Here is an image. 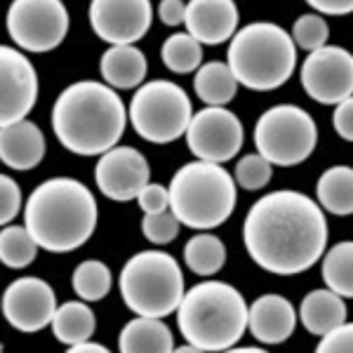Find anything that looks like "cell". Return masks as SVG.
Here are the masks:
<instances>
[{"label": "cell", "mask_w": 353, "mask_h": 353, "mask_svg": "<svg viewBox=\"0 0 353 353\" xmlns=\"http://www.w3.org/2000/svg\"><path fill=\"white\" fill-rule=\"evenodd\" d=\"M99 71L104 83L113 90H134L144 85L149 61L137 45H111L101 54Z\"/></svg>", "instance_id": "ffe728a7"}, {"label": "cell", "mask_w": 353, "mask_h": 353, "mask_svg": "<svg viewBox=\"0 0 353 353\" xmlns=\"http://www.w3.org/2000/svg\"><path fill=\"white\" fill-rule=\"evenodd\" d=\"M149 179V161L134 146H113L111 151L101 153L94 168L97 189L116 203L137 201Z\"/></svg>", "instance_id": "5bb4252c"}, {"label": "cell", "mask_w": 353, "mask_h": 353, "mask_svg": "<svg viewBox=\"0 0 353 353\" xmlns=\"http://www.w3.org/2000/svg\"><path fill=\"white\" fill-rule=\"evenodd\" d=\"M257 153L278 168H294L309 161L318 146V125L311 113L294 104L271 106L259 116L252 132Z\"/></svg>", "instance_id": "9c48e42d"}, {"label": "cell", "mask_w": 353, "mask_h": 353, "mask_svg": "<svg viewBox=\"0 0 353 353\" xmlns=\"http://www.w3.org/2000/svg\"><path fill=\"white\" fill-rule=\"evenodd\" d=\"M5 21L17 48L33 54L52 52L59 48L71 24L61 0H14Z\"/></svg>", "instance_id": "30bf717a"}, {"label": "cell", "mask_w": 353, "mask_h": 353, "mask_svg": "<svg viewBox=\"0 0 353 353\" xmlns=\"http://www.w3.org/2000/svg\"><path fill=\"white\" fill-rule=\"evenodd\" d=\"M97 330V318L90 304L83 301H66L57 309L52 318V332L54 337L66 346L81 344V341L92 339Z\"/></svg>", "instance_id": "d4e9b609"}, {"label": "cell", "mask_w": 353, "mask_h": 353, "mask_svg": "<svg viewBox=\"0 0 353 353\" xmlns=\"http://www.w3.org/2000/svg\"><path fill=\"white\" fill-rule=\"evenodd\" d=\"M181 221L176 219V214L172 210H165V212H153L144 214L141 219V233L144 238L153 245H168L179 236Z\"/></svg>", "instance_id": "d6a6232c"}, {"label": "cell", "mask_w": 353, "mask_h": 353, "mask_svg": "<svg viewBox=\"0 0 353 353\" xmlns=\"http://www.w3.org/2000/svg\"><path fill=\"white\" fill-rule=\"evenodd\" d=\"M301 88L313 101L337 106L353 94V54L339 45L313 50L301 64Z\"/></svg>", "instance_id": "7c38bea8"}, {"label": "cell", "mask_w": 353, "mask_h": 353, "mask_svg": "<svg viewBox=\"0 0 353 353\" xmlns=\"http://www.w3.org/2000/svg\"><path fill=\"white\" fill-rule=\"evenodd\" d=\"M238 8L233 0H189L186 3V31L203 45H221L238 31Z\"/></svg>", "instance_id": "e0dca14e"}, {"label": "cell", "mask_w": 353, "mask_h": 353, "mask_svg": "<svg viewBox=\"0 0 353 353\" xmlns=\"http://www.w3.org/2000/svg\"><path fill=\"white\" fill-rule=\"evenodd\" d=\"M245 141V128L241 118L224 106H205L193 113L186 130V144L198 161L229 163L238 156Z\"/></svg>", "instance_id": "8fae6325"}, {"label": "cell", "mask_w": 353, "mask_h": 353, "mask_svg": "<svg viewBox=\"0 0 353 353\" xmlns=\"http://www.w3.org/2000/svg\"><path fill=\"white\" fill-rule=\"evenodd\" d=\"M323 281L344 299H353V241H341L323 254Z\"/></svg>", "instance_id": "4316f807"}, {"label": "cell", "mask_w": 353, "mask_h": 353, "mask_svg": "<svg viewBox=\"0 0 353 353\" xmlns=\"http://www.w3.org/2000/svg\"><path fill=\"white\" fill-rule=\"evenodd\" d=\"M130 113L106 83L78 81L61 90L52 106V132L76 156H101L118 146Z\"/></svg>", "instance_id": "7a4b0ae2"}, {"label": "cell", "mask_w": 353, "mask_h": 353, "mask_svg": "<svg viewBox=\"0 0 353 353\" xmlns=\"http://www.w3.org/2000/svg\"><path fill=\"white\" fill-rule=\"evenodd\" d=\"M292 41L297 48L306 50V52H313V50H321L327 45L330 38V26L327 21L323 19L321 12H309L301 14L292 26Z\"/></svg>", "instance_id": "4dcf8cb0"}, {"label": "cell", "mask_w": 353, "mask_h": 353, "mask_svg": "<svg viewBox=\"0 0 353 353\" xmlns=\"http://www.w3.org/2000/svg\"><path fill=\"white\" fill-rule=\"evenodd\" d=\"M294 327H297V311L292 301L281 294H261L250 306L248 330L259 344H283L292 337Z\"/></svg>", "instance_id": "ac0fdd59"}, {"label": "cell", "mask_w": 353, "mask_h": 353, "mask_svg": "<svg viewBox=\"0 0 353 353\" xmlns=\"http://www.w3.org/2000/svg\"><path fill=\"white\" fill-rule=\"evenodd\" d=\"M90 26L109 45H134L149 33L151 0H90Z\"/></svg>", "instance_id": "4fadbf2b"}, {"label": "cell", "mask_w": 353, "mask_h": 353, "mask_svg": "<svg viewBox=\"0 0 353 353\" xmlns=\"http://www.w3.org/2000/svg\"><path fill=\"white\" fill-rule=\"evenodd\" d=\"M73 292L85 301H101L111 292L113 276L111 269L99 259H88L76 266L71 276Z\"/></svg>", "instance_id": "f1b7e54d"}, {"label": "cell", "mask_w": 353, "mask_h": 353, "mask_svg": "<svg viewBox=\"0 0 353 353\" xmlns=\"http://www.w3.org/2000/svg\"><path fill=\"white\" fill-rule=\"evenodd\" d=\"M332 125H334V132H337L341 139L353 141V94L346 97L344 101H339V104L334 106Z\"/></svg>", "instance_id": "8d00e7d4"}, {"label": "cell", "mask_w": 353, "mask_h": 353, "mask_svg": "<svg viewBox=\"0 0 353 353\" xmlns=\"http://www.w3.org/2000/svg\"><path fill=\"white\" fill-rule=\"evenodd\" d=\"M68 351L71 353H106L109 349H106L104 344H97V341H81V344H73V346H68Z\"/></svg>", "instance_id": "ab89813d"}, {"label": "cell", "mask_w": 353, "mask_h": 353, "mask_svg": "<svg viewBox=\"0 0 353 353\" xmlns=\"http://www.w3.org/2000/svg\"><path fill=\"white\" fill-rule=\"evenodd\" d=\"M271 176H273V165L261 153H248V156H243L236 165V172H233L236 184L245 191L264 189L271 181Z\"/></svg>", "instance_id": "1f68e13d"}, {"label": "cell", "mask_w": 353, "mask_h": 353, "mask_svg": "<svg viewBox=\"0 0 353 353\" xmlns=\"http://www.w3.org/2000/svg\"><path fill=\"white\" fill-rule=\"evenodd\" d=\"M118 349L123 353H168L174 351L172 330L163 318L137 316L118 334Z\"/></svg>", "instance_id": "7402d4cb"}, {"label": "cell", "mask_w": 353, "mask_h": 353, "mask_svg": "<svg viewBox=\"0 0 353 353\" xmlns=\"http://www.w3.org/2000/svg\"><path fill=\"white\" fill-rule=\"evenodd\" d=\"M57 294L43 278L24 276L10 283L3 294V313L19 332H41L52 325L57 313Z\"/></svg>", "instance_id": "2e32d148"}, {"label": "cell", "mask_w": 353, "mask_h": 353, "mask_svg": "<svg viewBox=\"0 0 353 353\" xmlns=\"http://www.w3.org/2000/svg\"><path fill=\"white\" fill-rule=\"evenodd\" d=\"M306 3L316 12L330 17H344L353 12V0H306Z\"/></svg>", "instance_id": "f35d334b"}, {"label": "cell", "mask_w": 353, "mask_h": 353, "mask_svg": "<svg viewBox=\"0 0 353 353\" xmlns=\"http://www.w3.org/2000/svg\"><path fill=\"white\" fill-rule=\"evenodd\" d=\"M121 297L137 316L168 318L184 299V273L172 254L144 250L125 261L118 278Z\"/></svg>", "instance_id": "52a82bcc"}, {"label": "cell", "mask_w": 353, "mask_h": 353, "mask_svg": "<svg viewBox=\"0 0 353 353\" xmlns=\"http://www.w3.org/2000/svg\"><path fill=\"white\" fill-rule=\"evenodd\" d=\"M236 179L219 163L193 161L181 165L170 181V210L181 226L212 231L224 224L236 208Z\"/></svg>", "instance_id": "8992f818"}, {"label": "cell", "mask_w": 353, "mask_h": 353, "mask_svg": "<svg viewBox=\"0 0 353 353\" xmlns=\"http://www.w3.org/2000/svg\"><path fill=\"white\" fill-rule=\"evenodd\" d=\"M250 306L241 290L208 281L193 285L176 309V327L198 351H231L248 330Z\"/></svg>", "instance_id": "277c9868"}, {"label": "cell", "mask_w": 353, "mask_h": 353, "mask_svg": "<svg viewBox=\"0 0 353 353\" xmlns=\"http://www.w3.org/2000/svg\"><path fill=\"white\" fill-rule=\"evenodd\" d=\"M299 321L316 337H325L330 330L346 321V301L334 290H313L299 304Z\"/></svg>", "instance_id": "44dd1931"}, {"label": "cell", "mask_w": 353, "mask_h": 353, "mask_svg": "<svg viewBox=\"0 0 353 353\" xmlns=\"http://www.w3.org/2000/svg\"><path fill=\"white\" fill-rule=\"evenodd\" d=\"M161 59L172 73H196L203 66V43L196 41L189 31L172 33L161 48Z\"/></svg>", "instance_id": "83f0119b"}, {"label": "cell", "mask_w": 353, "mask_h": 353, "mask_svg": "<svg viewBox=\"0 0 353 353\" xmlns=\"http://www.w3.org/2000/svg\"><path fill=\"white\" fill-rule=\"evenodd\" d=\"M0 158L8 168L28 172L45 158V137L28 118L3 125L0 130Z\"/></svg>", "instance_id": "d6986e66"}, {"label": "cell", "mask_w": 353, "mask_h": 353, "mask_svg": "<svg viewBox=\"0 0 353 353\" xmlns=\"http://www.w3.org/2000/svg\"><path fill=\"white\" fill-rule=\"evenodd\" d=\"M99 210L92 191L71 176L38 184L24 205V226L48 252H73L92 238Z\"/></svg>", "instance_id": "3957f363"}, {"label": "cell", "mask_w": 353, "mask_h": 353, "mask_svg": "<svg viewBox=\"0 0 353 353\" xmlns=\"http://www.w3.org/2000/svg\"><path fill=\"white\" fill-rule=\"evenodd\" d=\"M226 57L238 83L254 92L278 90L297 68V45L273 21H252L236 31Z\"/></svg>", "instance_id": "5b68a950"}, {"label": "cell", "mask_w": 353, "mask_h": 353, "mask_svg": "<svg viewBox=\"0 0 353 353\" xmlns=\"http://www.w3.org/2000/svg\"><path fill=\"white\" fill-rule=\"evenodd\" d=\"M321 353H353V323H341L321 337L316 346Z\"/></svg>", "instance_id": "e575fe53"}, {"label": "cell", "mask_w": 353, "mask_h": 353, "mask_svg": "<svg viewBox=\"0 0 353 353\" xmlns=\"http://www.w3.org/2000/svg\"><path fill=\"white\" fill-rule=\"evenodd\" d=\"M137 203H139L144 214L165 212V210H170V189H165L163 184H151L149 181V184L141 189Z\"/></svg>", "instance_id": "d590c367"}, {"label": "cell", "mask_w": 353, "mask_h": 353, "mask_svg": "<svg viewBox=\"0 0 353 353\" xmlns=\"http://www.w3.org/2000/svg\"><path fill=\"white\" fill-rule=\"evenodd\" d=\"M158 17L165 26H179L186 21V5L184 0H161Z\"/></svg>", "instance_id": "74e56055"}, {"label": "cell", "mask_w": 353, "mask_h": 353, "mask_svg": "<svg viewBox=\"0 0 353 353\" xmlns=\"http://www.w3.org/2000/svg\"><path fill=\"white\" fill-rule=\"evenodd\" d=\"M238 78L226 61H208L193 76V90L208 106H226L238 92Z\"/></svg>", "instance_id": "cb8c5ba5"}, {"label": "cell", "mask_w": 353, "mask_h": 353, "mask_svg": "<svg viewBox=\"0 0 353 353\" xmlns=\"http://www.w3.org/2000/svg\"><path fill=\"white\" fill-rule=\"evenodd\" d=\"M41 245L26 226H5L0 233V259L8 269H24L33 264Z\"/></svg>", "instance_id": "f546056e"}, {"label": "cell", "mask_w": 353, "mask_h": 353, "mask_svg": "<svg viewBox=\"0 0 353 353\" xmlns=\"http://www.w3.org/2000/svg\"><path fill=\"white\" fill-rule=\"evenodd\" d=\"M316 198L330 214L337 217L353 214V168L349 165L327 168L316 184Z\"/></svg>", "instance_id": "603a6c76"}, {"label": "cell", "mask_w": 353, "mask_h": 353, "mask_svg": "<svg viewBox=\"0 0 353 353\" xmlns=\"http://www.w3.org/2000/svg\"><path fill=\"white\" fill-rule=\"evenodd\" d=\"M0 123L24 121L38 101V73L19 50L0 48Z\"/></svg>", "instance_id": "9a60e30c"}, {"label": "cell", "mask_w": 353, "mask_h": 353, "mask_svg": "<svg viewBox=\"0 0 353 353\" xmlns=\"http://www.w3.org/2000/svg\"><path fill=\"white\" fill-rule=\"evenodd\" d=\"M21 208H24V201H21L19 184L10 174H3V179H0V221L3 224L14 221Z\"/></svg>", "instance_id": "836d02e7"}, {"label": "cell", "mask_w": 353, "mask_h": 353, "mask_svg": "<svg viewBox=\"0 0 353 353\" xmlns=\"http://www.w3.org/2000/svg\"><path fill=\"white\" fill-rule=\"evenodd\" d=\"M184 264L196 276H214L226 264V245L214 233H198L184 245Z\"/></svg>", "instance_id": "484cf974"}, {"label": "cell", "mask_w": 353, "mask_h": 353, "mask_svg": "<svg viewBox=\"0 0 353 353\" xmlns=\"http://www.w3.org/2000/svg\"><path fill=\"white\" fill-rule=\"evenodd\" d=\"M130 123L151 144H172L186 134L193 106L184 88L172 81H149L137 88L130 101Z\"/></svg>", "instance_id": "ba28073f"}, {"label": "cell", "mask_w": 353, "mask_h": 353, "mask_svg": "<svg viewBox=\"0 0 353 353\" xmlns=\"http://www.w3.org/2000/svg\"><path fill=\"white\" fill-rule=\"evenodd\" d=\"M243 243L250 259L269 273L297 276L309 271L327 245L321 203L292 189L266 193L245 217Z\"/></svg>", "instance_id": "6da1fadb"}]
</instances>
